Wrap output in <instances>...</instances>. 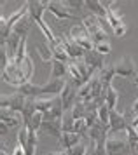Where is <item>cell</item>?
<instances>
[{"label": "cell", "instance_id": "cell-35", "mask_svg": "<svg viewBox=\"0 0 138 155\" xmlns=\"http://www.w3.org/2000/svg\"><path fill=\"white\" fill-rule=\"evenodd\" d=\"M46 155H68L67 150H60V152H51V153H46Z\"/></svg>", "mask_w": 138, "mask_h": 155}, {"label": "cell", "instance_id": "cell-30", "mask_svg": "<svg viewBox=\"0 0 138 155\" xmlns=\"http://www.w3.org/2000/svg\"><path fill=\"white\" fill-rule=\"evenodd\" d=\"M95 51H96V52H100L102 56H105V54H110V51H112L110 42H102V44H96V45H95Z\"/></svg>", "mask_w": 138, "mask_h": 155}, {"label": "cell", "instance_id": "cell-24", "mask_svg": "<svg viewBox=\"0 0 138 155\" xmlns=\"http://www.w3.org/2000/svg\"><path fill=\"white\" fill-rule=\"evenodd\" d=\"M61 126H63V133H74V126H75V119L72 110H65V115L61 119Z\"/></svg>", "mask_w": 138, "mask_h": 155}, {"label": "cell", "instance_id": "cell-26", "mask_svg": "<svg viewBox=\"0 0 138 155\" xmlns=\"http://www.w3.org/2000/svg\"><path fill=\"white\" fill-rule=\"evenodd\" d=\"M117 101H119V92L110 85V87L107 89V101H105V105L109 106V110H116Z\"/></svg>", "mask_w": 138, "mask_h": 155}, {"label": "cell", "instance_id": "cell-40", "mask_svg": "<svg viewBox=\"0 0 138 155\" xmlns=\"http://www.w3.org/2000/svg\"><path fill=\"white\" fill-rule=\"evenodd\" d=\"M136 73H138V70H136Z\"/></svg>", "mask_w": 138, "mask_h": 155}, {"label": "cell", "instance_id": "cell-14", "mask_svg": "<svg viewBox=\"0 0 138 155\" xmlns=\"http://www.w3.org/2000/svg\"><path fill=\"white\" fill-rule=\"evenodd\" d=\"M84 61H86V64H88L95 73H98V71L105 66L103 56H102L100 52H96V51H88V52L84 54Z\"/></svg>", "mask_w": 138, "mask_h": 155}, {"label": "cell", "instance_id": "cell-23", "mask_svg": "<svg viewBox=\"0 0 138 155\" xmlns=\"http://www.w3.org/2000/svg\"><path fill=\"white\" fill-rule=\"evenodd\" d=\"M19 70H21V73H23L25 80L30 82V80H32V75H33V61H32V58L30 56L25 58V61L19 64Z\"/></svg>", "mask_w": 138, "mask_h": 155}, {"label": "cell", "instance_id": "cell-6", "mask_svg": "<svg viewBox=\"0 0 138 155\" xmlns=\"http://www.w3.org/2000/svg\"><path fill=\"white\" fill-rule=\"evenodd\" d=\"M65 85H67V80L51 77L46 84L40 85V96H61Z\"/></svg>", "mask_w": 138, "mask_h": 155}, {"label": "cell", "instance_id": "cell-33", "mask_svg": "<svg viewBox=\"0 0 138 155\" xmlns=\"http://www.w3.org/2000/svg\"><path fill=\"white\" fill-rule=\"evenodd\" d=\"M11 155H25V148L21 147V145H16V148L12 150V153Z\"/></svg>", "mask_w": 138, "mask_h": 155}, {"label": "cell", "instance_id": "cell-3", "mask_svg": "<svg viewBox=\"0 0 138 155\" xmlns=\"http://www.w3.org/2000/svg\"><path fill=\"white\" fill-rule=\"evenodd\" d=\"M82 25L89 31L91 40L95 42V45L96 44H102V42H109V33L102 28V25H100L96 16H86L82 19Z\"/></svg>", "mask_w": 138, "mask_h": 155}, {"label": "cell", "instance_id": "cell-2", "mask_svg": "<svg viewBox=\"0 0 138 155\" xmlns=\"http://www.w3.org/2000/svg\"><path fill=\"white\" fill-rule=\"evenodd\" d=\"M68 38L72 42H75L79 47H82L86 52H88V51H95V42L91 40L89 31L86 30V26H84L82 23H81V25H74V26L70 28Z\"/></svg>", "mask_w": 138, "mask_h": 155}, {"label": "cell", "instance_id": "cell-1", "mask_svg": "<svg viewBox=\"0 0 138 155\" xmlns=\"http://www.w3.org/2000/svg\"><path fill=\"white\" fill-rule=\"evenodd\" d=\"M26 14H28V4L25 2V5L19 7L16 12H12L9 18H0V38H2V44L7 42V38L11 37V33H12L14 25Z\"/></svg>", "mask_w": 138, "mask_h": 155}, {"label": "cell", "instance_id": "cell-9", "mask_svg": "<svg viewBox=\"0 0 138 155\" xmlns=\"http://www.w3.org/2000/svg\"><path fill=\"white\" fill-rule=\"evenodd\" d=\"M58 42L61 44V47L67 51V54L70 56V59H82L84 54H86V51L82 47H79L75 42H72L68 37H58Z\"/></svg>", "mask_w": 138, "mask_h": 155}, {"label": "cell", "instance_id": "cell-19", "mask_svg": "<svg viewBox=\"0 0 138 155\" xmlns=\"http://www.w3.org/2000/svg\"><path fill=\"white\" fill-rule=\"evenodd\" d=\"M54 98H56V96H39V98H33L37 112L47 113L49 110L53 108V105H54Z\"/></svg>", "mask_w": 138, "mask_h": 155}, {"label": "cell", "instance_id": "cell-39", "mask_svg": "<svg viewBox=\"0 0 138 155\" xmlns=\"http://www.w3.org/2000/svg\"><path fill=\"white\" fill-rule=\"evenodd\" d=\"M136 133H138V127H136Z\"/></svg>", "mask_w": 138, "mask_h": 155}, {"label": "cell", "instance_id": "cell-27", "mask_svg": "<svg viewBox=\"0 0 138 155\" xmlns=\"http://www.w3.org/2000/svg\"><path fill=\"white\" fill-rule=\"evenodd\" d=\"M72 113H74V119H86V113H88V108H86V103L84 101H77L74 108H72Z\"/></svg>", "mask_w": 138, "mask_h": 155}, {"label": "cell", "instance_id": "cell-20", "mask_svg": "<svg viewBox=\"0 0 138 155\" xmlns=\"http://www.w3.org/2000/svg\"><path fill=\"white\" fill-rule=\"evenodd\" d=\"M51 66H53V78H67L68 75V64L60 61V59H53L51 61Z\"/></svg>", "mask_w": 138, "mask_h": 155}, {"label": "cell", "instance_id": "cell-4", "mask_svg": "<svg viewBox=\"0 0 138 155\" xmlns=\"http://www.w3.org/2000/svg\"><path fill=\"white\" fill-rule=\"evenodd\" d=\"M128 150H129L128 133H126V136H122L121 133L109 134V138H107V155H121L126 153Z\"/></svg>", "mask_w": 138, "mask_h": 155}, {"label": "cell", "instance_id": "cell-31", "mask_svg": "<svg viewBox=\"0 0 138 155\" xmlns=\"http://www.w3.org/2000/svg\"><path fill=\"white\" fill-rule=\"evenodd\" d=\"M65 5H67V7H68L70 11L75 14L77 11H81V9L84 7V2H77V0H67V2H65Z\"/></svg>", "mask_w": 138, "mask_h": 155}, {"label": "cell", "instance_id": "cell-16", "mask_svg": "<svg viewBox=\"0 0 138 155\" xmlns=\"http://www.w3.org/2000/svg\"><path fill=\"white\" fill-rule=\"evenodd\" d=\"M98 77H100V80H102L103 87H110L112 80H114V77H116V66L110 64V63L105 64L103 68L98 71Z\"/></svg>", "mask_w": 138, "mask_h": 155}, {"label": "cell", "instance_id": "cell-5", "mask_svg": "<svg viewBox=\"0 0 138 155\" xmlns=\"http://www.w3.org/2000/svg\"><path fill=\"white\" fill-rule=\"evenodd\" d=\"M26 101H28L26 96H23L21 92L16 91V92H12V94H2V98H0V106L11 110V112L21 113L23 108H25V105H26Z\"/></svg>", "mask_w": 138, "mask_h": 155}, {"label": "cell", "instance_id": "cell-13", "mask_svg": "<svg viewBox=\"0 0 138 155\" xmlns=\"http://www.w3.org/2000/svg\"><path fill=\"white\" fill-rule=\"evenodd\" d=\"M2 124H5L9 129H14V127H25V122H23V117L21 113H16V112H11L7 108H2Z\"/></svg>", "mask_w": 138, "mask_h": 155}, {"label": "cell", "instance_id": "cell-8", "mask_svg": "<svg viewBox=\"0 0 138 155\" xmlns=\"http://www.w3.org/2000/svg\"><path fill=\"white\" fill-rule=\"evenodd\" d=\"M116 66V75L117 77H124V78H135L136 75V68H135V63L129 56L121 58V61L114 64Z\"/></svg>", "mask_w": 138, "mask_h": 155}, {"label": "cell", "instance_id": "cell-11", "mask_svg": "<svg viewBox=\"0 0 138 155\" xmlns=\"http://www.w3.org/2000/svg\"><path fill=\"white\" fill-rule=\"evenodd\" d=\"M47 11L54 16L56 19H74L75 18V14L65 5V2H49Z\"/></svg>", "mask_w": 138, "mask_h": 155}, {"label": "cell", "instance_id": "cell-22", "mask_svg": "<svg viewBox=\"0 0 138 155\" xmlns=\"http://www.w3.org/2000/svg\"><path fill=\"white\" fill-rule=\"evenodd\" d=\"M35 49H37V52H39V56H40L42 61H53V59H54V54H53V49H51L49 44L40 42Z\"/></svg>", "mask_w": 138, "mask_h": 155}, {"label": "cell", "instance_id": "cell-18", "mask_svg": "<svg viewBox=\"0 0 138 155\" xmlns=\"http://www.w3.org/2000/svg\"><path fill=\"white\" fill-rule=\"evenodd\" d=\"M32 18L30 16H23L19 21L14 25V28H12V33H18L19 37H28V31H30V28H32Z\"/></svg>", "mask_w": 138, "mask_h": 155}, {"label": "cell", "instance_id": "cell-12", "mask_svg": "<svg viewBox=\"0 0 138 155\" xmlns=\"http://www.w3.org/2000/svg\"><path fill=\"white\" fill-rule=\"evenodd\" d=\"M28 4V16L33 19L35 23H40L42 21V14L47 11L49 7V2L42 0V2H35V0H30L26 2Z\"/></svg>", "mask_w": 138, "mask_h": 155}, {"label": "cell", "instance_id": "cell-29", "mask_svg": "<svg viewBox=\"0 0 138 155\" xmlns=\"http://www.w3.org/2000/svg\"><path fill=\"white\" fill-rule=\"evenodd\" d=\"M98 120L105 124V126H109V120H110V110H109V106L107 105H102L98 108Z\"/></svg>", "mask_w": 138, "mask_h": 155}, {"label": "cell", "instance_id": "cell-7", "mask_svg": "<svg viewBox=\"0 0 138 155\" xmlns=\"http://www.w3.org/2000/svg\"><path fill=\"white\" fill-rule=\"evenodd\" d=\"M109 134L126 133L128 129V119L126 113H119L117 110H110V120H109Z\"/></svg>", "mask_w": 138, "mask_h": 155}, {"label": "cell", "instance_id": "cell-37", "mask_svg": "<svg viewBox=\"0 0 138 155\" xmlns=\"http://www.w3.org/2000/svg\"><path fill=\"white\" fill-rule=\"evenodd\" d=\"M133 82H135V85H136V87H138V73H136V75H135V78H133Z\"/></svg>", "mask_w": 138, "mask_h": 155}, {"label": "cell", "instance_id": "cell-15", "mask_svg": "<svg viewBox=\"0 0 138 155\" xmlns=\"http://www.w3.org/2000/svg\"><path fill=\"white\" fill-rule=\"evenodd\" d=\"M82 141V136L77 133H63L61 138H60V145H61L63 150H70L75 145H79Z\"/></svg>", "mask_w": 138, "mask_h": 155}, {"label": "cell", "instance_id": "cell-10", "mask_svg": "<svg viewBox=\"0 0 138 155\" xmlns=\"http://www.w3.org/2000/svg\"><path fill=\"white\" fill-rule=\"evenodd\" d=\"M77 92H79V87L67 80V85H65V89L61 92V101H63L65 110H72L74 108V105L77 103Z\"/></svg>", "mask_w": 138, "mask_h": 155}, {"label": "cell", "instance_id": "cell-36", "mask_svg": "<svg viewBox=\"0 0 138 155\" xmlns=\"http://www.w3.org/2000/svg\"><path fill=\"white\" fill-rule=\"evenodd\" d=\"M7 129H9V127H7L5 124H2V129H0V134H2V136H5V134H7Z\"/></svg>", "mask_w": 138, "mask_h": 155}, {"label": "cell", "instance_id": "cell-32", "mask_svg": "<svg viewBox=\"0 0 138 155\" xmlns=\"http://www.w3.org/2000/svg\"><path fill=\"white\" fill-rule=\"evenodd\" d=\"M112 31H114L116 37H124L126 35V25H121V26H117V28H114Z\"/></svg>", "mask_w": 138, "mask_h": 155}, {"label": "cell", "instance_id": "cell-21", "mask_svg": "<svg viewBox=\"0 0 138 155\" xmlns=\"http://www.w3.org/2000/svg\"><path fill=\"white\" fill-rule=\"evenodd\" d=\"M18 92H21L23 96H26V98H39L40 96V85H35L32 82H28V84H23L21 87L16 89Z\"/></svg>", "mask_w": 138, "mask_h": 155}, {"label": "cell", "instance_id": "cell-17", "mask_svg": "<svg viewBox=\"0 0 138 155\" xmlns=\"http://www.w3.org/2000/svg\"><path fill=\"white\" fill-rule=\"evenodd\" d=\"M84 7L96 18H105L107 19V11L102 5V0H84Z\"/></svg>", "mask_w": 138, "mask_h": 155}, {"label": "cell", "instance_id": "cell-38", "mask_svg": "<svg viewBox=\"0 0 138 155\" xmlns=\"http://www.w3.org/2000/svg\"><path fill=\"white\" fill-rule=\"evenodd\" d=\"M0 155H7V152H5V150H4V148L0 150Z\"/></svg>", "mask_w": 138, "mask_h": 155}, {"label": "cell", "instance_id": "cell-28", "mask_svg": "<svg viewBox=\"0 0 138 155\" xmlns=\"http://www.w3.org/2000/svg\"><path fill=\"white\" fill-rule=\"evenodd\" d=\"M126 133H128V140H129V150H131V153L135 155V150H136V147H138V133H136L135 127H128Z\"/></svg>", "mask_w": 138, "mask_h": 155}, {"label": "cell", "instance_id": "cell-25", "mask_svg": "<svg viewBox=\"0 0 138 155\" xmlns=\"http://www.w3.org/2000/svg\"><path fill=\"white\" fill-rule=\"evenodd\" d=\"M107 21H109V25H110V28H117V26H121V25H124V21H122V16L119 14V12H116L114 9H110V11H107Z\"/></svg>", "mask_w": 138, "mask_h": 155}, {"label": "cell", "instance_id": "cell-34", "mask_svg": "<svg viewBox=\"0 0 138 155\" xmlns=\"http://www.w3.org/2000/svg\"><path fill=\"white\" fill-rule=\"evenodd\" d=\"M131 112H133V113H138V98L135 99V103H133V106H131Z\"/></svg>", "mask_w": 138, "mask_h": 155}]
</instances>
